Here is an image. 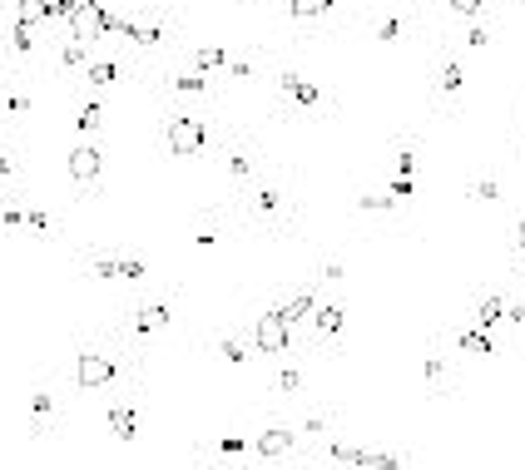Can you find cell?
Returning <instances> with one entry per match:
<instances>
[{"label": "cell", "mask_w": 525, "mask_h": 470, "mask_svg": "<svg viewBox=\"0 0 525 470\" xmlns=\"http://www.w3.org/2000/svg\"><path fill=\"white\" fill-rule=\"evenodd\" d=\"M288 337H293V327L283 322V312L273 307V312H263L258 317V327H253V342H258V352H268V357H283L288 352Z\"/></svg>", "instance_id": "cell-1"}, {"label": "cell", "mask_w": 525, "mask_h": 470, "mask_svg": "<svg viewBox=\"0 0 525 470\" xmlns=\"http://www.w3.org/2000/svg\"><path fill=\"white\" fill-rule=\"evenodd\" d=\"M169 149L179 159H194L204 149V119H169Z\"/></svg>", "instance_id": "cell-2"}, {"label": "cell", "mask_w": 525, "mask_h": 470, "mask_svg": "<svg viewBox=\"0 0 525 470\" xmlns=\"http://www.w3.org/2000/svg\"><path fill=\"white\" fill-rule=\"evenodd\" d=\"M100 20H105V0H75V10H70L75 40H100Z\"/></svg>", "instance_id": "cell-3"}, {"label": "cell", "mask_w": 525, "mask_h": 470, "mask_svg": "<svg viewBox=\"0 0 525 470\" xmlns=\"http://www.w3.org/2000/svg\"><path fill=\"white\" fill-rule=\"evenodd\" d=\"M75 376H80V386H105V381H114V362L109 357H80Z\"/></svg>", "instance_id": "cell-4"}, {"label": "cell", "mask_w": 525, "mask_h": 470, "mask_svg": "<svg viewBox=\"0 0 525 470\" xmlns=\"http://www.w3.org/2000/svg\"><path fill=\"white\" fill-rule=\"evenodd\" d=\"M70 174H75L80 184H95V179H100V149L80 144V149L70 154Z\"/></svg>", "instance_id": "cell-5"}, {"label": "cell", "mask_w": 525, "mask_h": 470, "mask_svg": "<svg viewBox=\"0 0 525 470\" xmlns=\"http://www.w3.org/2000/svg\"><path fill=\"white\" fill-rule=\"evenodd\" d=\"M288 446H293V436H288L283 426H273V431H263V436L253 441V451H258V456H283Z\"/></svg>", "instance_id": "cell-6"}, {"label": "cell", "mask_w": 525, "mask_h": 470, "mask_svg": "<svg viewBox=\"0 0 525 470\" xmlns=\"http://www.w3.org/2000/svg\"><path fill=\"white\" fill-rule=\"evenodd\" d=\"M313 292H298V297H288V302H283V307H278V312H283V322H288V327H293V322H298V317H313Z\"/></svg>", "instance_id": "cell-7"}, {"label": "cell", "mask_w": 525, "mask_h": 470, "mask_svg": "<svg viewBox=\"0 0 525 470\" xmlns=\"http://www.w3.org/2000/svg\"><path fill=\"white\" fill-rule=\"evenodd\" d=\"M313 327L322 337H337L342 332V307H313Z\"/></svg>", "instance_id": "cell-8"}, {"label": "cell", "mask_w": 525, "mask_h": 470, "mask_svg": "<svg viewBox=\"0 0 525 470\" xmlns=\"http://www.w3.org/2000/svg\"><path fill=\"white\" fill-rule=\"evenodd\" d=\"M283 94H293L298 104H317V99H322V90L308 85V80H298V75H283Z\"/></svg>", "instance_id": "cell-9"}, {"label": "cell", "mask_w": 525, "mask_h": 470, "mask_svg": "<svg viewBox=\"0 0 525 470\" xmlns=\"http://www.w3.org/2000/svg\"><path fill=\"white\" fill-rule=\"evenodd\" d=\"M501 317H506V302H501V297H481V312H476V327H481V332H491V327H496Z\"/></svg>", "instance_id": "cell-10"}, {"label": "cell", "mask_w": 525, "mask_h": 470, "mask_svg": "<svg viewBox=\"0 0 525 470\" xmlns=\"http://www.w3.org/2000/svg\"><path fill=\"white\" fill-rule=\"evenodd\" d=\"M134 327H139V332H159V327H169V307H164V302H154V307H144Z\"/></svg>", "instance_id": "cell-11"}, {"label": "cell", "mask_w": 525, "mask_h": 470, "mask_svg": "<svg viewBox=\"0 0 525 470\" xmlns=\"http://www.w3.org/2000/svg\"><path fill=\"white\" fill-rule=\"evenodd\" d=\"M461 352H471V357H491V332H481V327L461 332Z\"/></svg>", "instance_id": "cell-12"}, {"label": "cell", "mask_w": 525, "mask_h": 470, "mask_svg": "<svg viewBox=\"0 0 525 470\" xmlns=\"http://www.w3.org/2000/svg\"><path fill=\"white\" fill-rule=\"evenodd\" d=\"M20 25H40V20H50V0H20Z\"/></svg>", "instance_id": "cell-13"}, {"label": "cell", "mask_w": 525, "mask_h": 470, "mask_svg": "<svg viewBox=\"0 0 525 470\" xmlns=\"http://www.w3.org/2000/svg\"><path fill=\"white\" fill-rule=\"evenodd\" d=\"M109 426H114V436L129 441V436H134V411H129V406H114V411H109Z\"/></svg>", "instance_id": "cell-14"}, {"label": "cell", "mask_w": 525, "mask_h": 470, "mask_svg": "<svg viewBox=\"0 0 525 470\" xmlns=\"http://www.w3.org/2000/svg\"><path fill=\"white\" fill-rule=\"evenodd\" d=\"M327 5H332V0H293L288 10H293L298 20H313V15H327Z\"/></svg>", "instance_id": "cell-15"}, {"label": "cell", "mask_w": 525, "mask_h": 470, "mask_svg": "<svg viewBox=\"0 0 525 470\" xmlns=\"http://www.w3.org/2000/svg\"><path fill=\"white\" fill-rule=\"evenodd\" d=\"M30 30H35V25H20V20H15V30H10V45H15L20 55H25V50H35V40H30Z\"/></svg>", "instance_id": "cell-16"}, {"label": "cell", "mask_w": 525, "mask_h": 470, "mask_svg": "<svg viewBox=\"0 0 525 470\" xmlns=\"http://www.w3.org/2000/svg\"><path fill=\"white\" fill-rule=\"evenodd\" d=\"M218 65H228V55H223L218 45H209V50H199V70H218Z\"/></svg>", "instance_id": "cell-17"}, {"label": "cell", "mask_w": 525, "mask_h": 470, "mask_svg": "<svg viewBox=\"0 0 525 470\" xmlns=\"http://www.w3.org/2000/svg\"><path fill=\"white\" fill-rule=\"evenodd\" d=\"M75 124H80V134H90V129H100V104H85Z\"/></svg>", "instance_id": "cell-18"}, {"label": "cell", "mask_w": 525, "mask_h": 470, "mask_svg": "<svg viewBox=\"0 0 525 470\" xmlns=\"http://www.w3.org/2000/svg\"><path fill=\"white\" fill-rule=\"evenodd\" d=\"M174 90H179V94H204V75H179Z\"/></svg>", "instance_id": "cell-19"}, {"label": "cell", "mask_w": 525, "mask_h": 470, "mask_svg": "<svg viewBox=\"0 0 525 470\" xmlns=\"http://www.w3.org/2000/svg\"><path fill=\"white\" fill-rule=\"evenodd\" d=\"M134 40H139V45H159V40H164V30H159V25H139V30H134Z\"/></svg>", "instance_id": "cell-20"}, {"label": "cell", "mask_w": 525, "mask_h": 470, "mask_svg": "<svg viewBox=\"0 0 525 470\" xmlns=\"http://www.w3.org/2000/svg\"><path fill=\"white\" fill-rule=\"evenodd\" d=\"M461 80H466L461 65H446V70H441V90H461Z\"/></svg>", "instance_id": "cell-21"}, {"label": "cell", "mask_w": 525, "mask_h": 470, "mask_svg": "<svg viewBox=\"0 0 525 470\" xmlns=\"http://www.w3.org/2000/svg\"><path fill=\"white\" fill-rule=\"evenodd\" d=\"M223 362H233V367H243V347H238V342H233V337H228V342H223Z\"/></svg>", "instance_id": "cell-22"}, {"label": "cell", "mask_w": 525, "mask_h": 470, "mask_svg": "<svg viewBox=\"0 0 525 470\" xmlns=\"http://www.w3.org/2000/svg\"><path fill=\"white\" fill-rule=\"evenodd\" d=\"M60 60H65V65H80V60H85V45H65Z\"/></svg>", "instance_id": "cell-23"}, {"label": "cell", "mask_w": 525, "mask_h": 470, "mask_svg": "<svg viewBox=\"0 0 525 470\" xmlns=\"http://www.w3.org/2000/svg\"><path fill=\"white\" fill-rule=\"evenodd\" d=\"M119 278H144V263H139V258H129V263H119Z\"/></svg>", "instance_id": "cell-24"}, {"label": "cell", "mask_w": 525, "mask_h": 470, "mask_svg": "<svg viewBox=\"0 0 525 470\" xmlns=\"http://www.w3.org/2000/svg\"><path fill=\"white\" fill-rule=\"evenodd\" d=\"M278 386H283V391H298V386H303V376H298V372H293V367H288V372L278 376Z\"/></svg>", "instance_id": "cell-25"}, {"label": "cell", "mask_w": 525, "mask_h": 470, "mask_svg": "<svg viewBox=\"0 0 525 470\" xmlns=\"http://www.w3.org/2000/svg\"><path fill=\"white\" fill-rule=\"evenodd\" d=\"M90 80H95V85H109V80H114V65H95Z\"/></svg>", "instance_id": "cell-26"}, {"label": "cell", "mask_w": 525, "mask_h": 470, "mask_svg": "<svg viewBox=\"0 0 525 470\" xmlns=\"http://www.w3.org/2000/svg\"><path fill=\"white\" fill-rule=\"evenodd\" d=\"M392 198H412V179H407V174H397V184H392Z\"/></svg>", "instance_id": "cell-27"}, {"label": "cell", "mask_w": 525, "mask_h": 470, "mask_svg": "<svg viewBox=\"0 0 525 470\" xmlns=\"http://www.w3.org/2000/svg\"><path fill=\"white\" fill-rule=\"evenodd\" d=\"M496 193H501V188H496V179H486V184H476V198H481V203H491Z\"/></svg>", "instance_id": "cell-28"}, {"label": "cell", "mask_w": 525, "mask_h": 470, "mask_svg": "<svg viewBox=\"0 0 525 470\" xmlns=\"http://www.w3.org/2000/svg\"><path fill=\"white\" fill-rule=\"evenodd\" d=\"M258 208H263V213H278V193H273V188H268V193H258Z\"/></svg>", "instance_id": "cell-29"}, {"label": "cell", "mask_w": 525, "mask_h": 470, "mask_svg": "<svg viewBox=\"0 0 525 470\" xmlns=\"http://www.w3.org/2000/svg\"><path fill=\"white\" fill-rule=\"evenodd\" d=\"M451 5H456V10H461V15H471V20H476V15H481V0H451Z\"/></svg>", "instance_id": "cell-30"}, {"label": "cell", "mask_w": 525, "mask_h": 470, "mask_svg": "<svg viewBox=\"0 0 525 470\" xmlns=\"http://www.w3.org/2000/svg\"><path fill=\"white\" fill-rule=\"evenodd\" d=\"M95 278H119V263H109V258H105V263H95Z\"/></svg>", "instance_id": "cell-31"}, {"label": "cell", "mask_w": 525, "mask_h": 470, "mask_svg": "<svg viewBox=\"0 0 525 470\" xmlns=\"http://www.w3.org/2000/svg\"><path fill=\"white\" fill-rule=\"evenodd\" d=\"M5 109H10V114H25V109H30V99H20V94H10V99H5Z\"/></svg>", "instance_id": "cell-32"}, {"label": "cell", "mask_w": 525, "mask_h": 470, "mask_svg": "<svg viewBox=\"0 0 525 470\" xmlns=\"http://www.w3.org/2000/svg\"><path fill=\"white\" fill-rule=\"evenodd\" d=\"M228 169H233L238 179H248V159H243V154H233V159H228Z\"/></svg>", "instance_id": "cell-33"}, {"label": "cell", "mask_w": 525, "mask_h": 470, "mask_svg": "<svg viewBox=\"0 0 525 470\" xmlns=\"http://www.w3.org/2000/svg\"><path fill=\"white\" fill-rule=\"evenodd\" d=\"M362 208H372V213H387V208H392V198H362Z\"/></svg>", "instance_id": "cell-34"}, {"label": "cell", "mask_w": 525, "mask_h": 470, "mask_svg": "<svg viewBox=\"0 0 525 470\" xmlns=\"http://www.w3.org/2000/svg\"><path fill=\"white\" fill-rule=\"evenodd\" d=\"M30 411H35V416H50V396H45V391H40V396H35V401H30Z\"/></svg>", "instance_id": "cell-35"}, {"label": "cell", "mask_w": 525, "mask_h": 470, "mask_svg": "<svg viewBox=\"0 0 525 470\" xmlns=\"http://www.w3.org/2000/svg\"><path fill=\"white\" fill-rule=\"evenodd\" d=\"M218 446H223V451H228V456H238V451H243V436H223V441H218Z\"/></svg>", "instance_id": "cell-36"}, {"label": "cell", "mask_w": 525, "mask_h": 470, "mask_svg": "<svg viewBox=\"0 0 525 470\" xmlns=\"http://www.w3.org/2000/svg\"><path fill=\"white\" fill-rule=\"evenodd\" d=\"M521 263H525V223H521Z\"/></svg>", "instance_id": "cell-37"}, {"label": "cell", "mask_w": 525, "mask_h": 470, "mask_svg": "<svg viewBox=\"0 0 525 470\" xmlns=\"http://www.w3.org/2000/svg\"><path fill=\"white\" fill-rule=\"evenodd\" d=\"M481 5H486V0H481Z\"/></svg>", "instance_id": "cell-38"}]
</instances>
